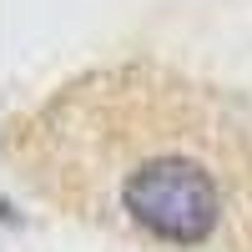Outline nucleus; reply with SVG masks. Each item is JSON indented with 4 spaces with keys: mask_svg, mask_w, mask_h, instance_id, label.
Here are the masks:
<instances>
[{
    "mask_svg": "<svg viewBox=\"0 0 252 252\" xmlns=\"http://www.w3.org/2000/svg\"><path fill=\"white\" fill-rule=\"evenodd\" d=\"M31 192L141 252H252V121L227 91L126 61L10 121Z\"/></svg>",
    "mask_w": 252,
    "mask_h": 252,
    "instance_id": "obj_1",
    "label": "nucleus"
}]
</instances>
